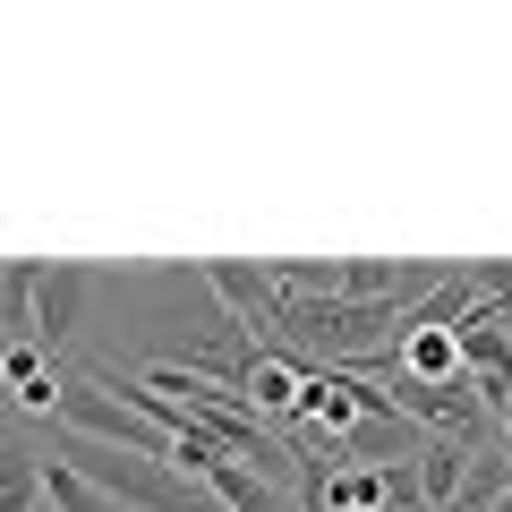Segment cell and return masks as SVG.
<instances>
[{
    "instance_id": "cell-1",
    "label": "cell",
    "mask_w": 512,
    "mask_h": 512,
    "mask_svg": "<svg viewBox=\"0 0 512 512\" xmlns=\"http://www.w3.org/2000/svg\"><path fill=\"white\" fill-rule=\"evenodd\" d=\"M69 461L86 487H103L111 504H137V512H214L197 495V478H180L171 461H146V453H111V444H86V436H69Z\"/></svg>"
},
{
    "instance_id": "cell-2",
    "label": "cell",
    "mask_w": 512,
    "mask_h": 512,
    "mask_svg": "<svg viewBox=\"0 0 512 512\" xmlns=\"http://www.w3.org/2000/svg\"><path fill=\"white\" fill-rule=\"evenodd\" d=\"M86 308H94V274L86 265H43L35 274V342L43 350H69L77 325H86Z\"/></svg>"
},
{
    "instance_id": "cell-3",
    "label": "cell",
    "mask_w": 512,
    "mask_h": 512,
    "mask_svg": "<svg viewBox=\"0 0 512 512\" xmlns=\"http://www.w3.org/2000/svg\"><path fill=\"white\" fill-rule=\"evenodd\" d=\"M60 359L43 342H0V393H9V410H26V419H60Z\"/></svg>"
},
{
    "instance_id": "cell-4",
    "label": "cell",
    "mask_w": 512,
    "mask_h": 512,
    "mask_svg": "<svg viewBox=\"0 0 512 512\" xmlns=\"http://www.w3.org/2000/svg\"><path fill=\"white\" fill-rule=\"evenodd\" d=\"M299 384H308V359L299 350H282V342H256L248 350V376H239V410H274V419H291L299 410Z\"/></svg>"
},
{
    "instance_id": "cell-5",
    "label": "cell",
    "mask_w": 512,
    "mask_h": 512,
    "mask_svg": "<svg viewBox=\"0 0 512 512\" xmlns=\"http://www.w3.org/2000/svg\"><path fill=\"white\" fill-rule=\"evenodd\" d=\"M205 487L222 495V512H291V495H282L274 478H256L248 461H214V470H205Z\"/></svg>"
},
{
    "instance_id": "cell-6",
    "label": "cell",
    "mask_w": 512,
    "mask_h": 512,
    "mask_svg": "<svg viewBox=\"0 0 512 512\" xmlns=\"http://www.w3.org/2000/svg\"><path fill=\"white\" fill-rule=\"evenodd\" d=\"M512 487V461H504V444H478L470 461H461V487H453V504L444 512H495V495Z\"/></svg>"
},
{
    "instance_id": "cell-7",
    "label": "cell",
    "mask_w": 512,
    "mask_h": 512,
    "mask_svg": "<svg viewBox=\"0 0 512 512\" xmlns=\"http://www.w3.org/2000/svg\"><path fill=\"white\" fill-rule=\"evenodd\" d=\"M35 274L43 265H0V342H35Z\"/></svg>"
},
{
    "instance_id": "cell-8",
    "label": "cell",
    "mask_w": 512,
    "mask_h": 512,
    "mask_svg": "<svg viewBox=\"0 0 512 512\" xmlns=\"http://www.w3.org/2000/svg\"><path fill=\"white\" fill-rule=\"evenodd\" d=\"M0 512H43V461L26 444H0Z\"/></svg>"
},
{
    "instance_id": "cell-9",
    "label": "cell",
    "mask_w": 512,
    "mask_h": 512,
    "mask_svg": "<svg viewBox=\"0 0 512 512\" xmlns=\"http://www.w3.org/2000/svg\"><path fill=\"white\" fill-rule=\"evenodd\" d=\"M461 461H470L461 444H436V436L419 444V495H427V512H444V504H453V487H461Z\"/></svg>"
},
{
    "instance_id": "cell-10",
    "label": "cell",
    "mask_w": 512,
    "mask_h": 512,
    "mask_svg": "<svg viewBox=\"0 0 512 512\" xmlns=\"http://www.w3.org/2000/svg\"><path fill=\"white\" fill-rule=\"evenodd\" d=\"M43 512H111V495L86 487L69 461H43Z\"/></svg>"
},
{
    "instance_id": "cell-11",
    "label": "cell",
    "mask_w": 512,
    "mask_h": 512,
    "mask_svg": "<svg viewBox=\"0 0 512 512\" xmlns=\"http://www.w3.org/2000/svg\"><path fill=\"white\" fill-rule=\"evenodd\" d=\"M495 512H512V487H504V495H495Z\"/></svg>"
},
{
    "instance_id": "cell-12",
    "label": "cell",
    "mask_w": 512,
    "mask_h": 512,
    "mask_svg": "<svg viewBox=\"0 0 512 512\" xmlns=\"http://www.w3.org/2000/svg\"><path fill=\"white\" fill-rule=\"evenodd\" d=\"M0 402H9V393H0Z\"/></svg>"
}]
</instances>
